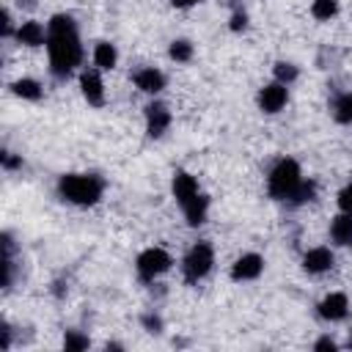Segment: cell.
Returning <instances> with one entry per match:
<instances>
[{
    "label": "cell",
    "mask_w": 352,
    "mask_h": 352,
    "mask_svg": "<svg viewBox=\"0 0 352 352\" xmlns=\"http://www.w3.org/2000/svg\"><path fill=\"white\" fill-rule=\"evenodd\" d=\"M116 60H118V52H116V47H113V44L99 41V44L94 47V63H96L99 69H113V66H116Z\"/></svg>",
    "instance_id": "cell-17"
},
{
    "label": "cell",
    "mask_w": 352,
    "mask_h": 352,
    "mask_svg": "<svg viewBox=\"0 0 352 352\" xmlns=\"http://www.w3.org/2000/svg\"><path fill=\"white\" fill-rule=\"evenodd\" d=\"M349 346H352V336H349Z\"/></svg>",
    "instance_id": "cell-33"
},
{
    "label": "cell",
    "mask_w": 352,
    "mask_h": 352,
    "mask_svg": "<svg viewBox=\"0 0 352 352\" xmlns=\"http://www.w3.org/2000/svg\"><path fill=\"white\" fill-rule=\"evenodd\" d=\"M314 195H316V184H314V182H300V187L292 192L289 204L300 206V204H308V201H314Z\"/></svg>",
    "instance_id": "cell-20"
},
{
    "label": "cell",
    "mask_w": 352,
    "mask_h": 352,
    "mask_svg": "<svg viewBox=\"0 0 352 352\" xmlns=\"http://www.w3.org/2000/svg\"><path fill=\"white\" fill-rule=\"evenodd\" d=\"M338 206H341V212H352V184H346L338 192Z\"/></svg>",
    "instance_id": "cell-25"
},
{
    "label": "cell",
    "mask_w": 352,
    "mask_h": 352,
    "mask_svg": "<svg viewBox=\"0 0 352 352\" xmlns=\"http://www.w3.org/2000/svg\"><path fill=\"white\" fill-rule=\"evenodd\" d=\"M0 160H3L6 168H19V165H22V160H19V157H11V151H3Z\"/></svg>",
    "instance_id": "cell-29"
},
{
    "label": "cell",
    "mask_w": 352,
    "mask_h": 352,
    "mask_svg": "<svg viewBox=\"0 0 352 352\" xmlns=\"http://www.w3.org/2000/svg\"><path fill=\"white\" fill-rule=\"evenodd\" d=\"M170 126V110L160 102L148 104L146 107V129H148V138H160L165 129Z\"/></svg>",
    "instance_id": "cell-9"
},
{
    "label": "cell",
    "mask_w": 352,
    "mask_h": 352,
    "mask_svg": "<svg viewBox=\"0 0 352 352\" xmlns=\"http://www.w3.org/2000/svg\"><path fill=\"white\" fill-rule=\"evenodd\" d=\"M170 264H173V258L168 256V250H162V248H148V250H143V253L138 256V275H140L143 280H154L157 275H162L165 270H170Z\"/></svg>",
    "instance_id": "cell-5"
},
{
    "label": "cell",
    "mask_w": 352,
    "mask_h": 352,
    "mask_svg": "<svg viewBox=\"0 0 352 352\" xmlns=\"http://www.w3.org/2000/svg\"><path fill=\"white\" fill-rule=\"evenodd\" d=\"M346 308H349L346 294L333 292V294H327V297L319 302V316H322V319H327V322H338V319H344V316H346Z\"/></svg>",
    "instance_id": "cell-10"
},
{
    "label": "cell",
    "mask_w": 352,
    "mask_h": 352,
    "mask_svg": "<svg viewBox=\"0 0 352 352\" xmlns=\"http://www.w3.org/2000/svg\"><path fill=\"white\" fill-rule=\"evenodd\" d=\"M135 85L140 91H146V94H160L165 88V74L157 72V69H140L135 74Z\"/></svg>",
    "instance_id": "cell-15"
},
{
    "label": "cell",
    "mask_w": 352,
    "mask_h": 352,
    "mask_svg": "<svg viewBox=\"0 0 352 352\" xmlns=\"http://www.w3.org/2000/svg\"><path fill=\"white\" fill-rule=\"evenodd\" d=\"M212 264H214V250H212V245H209V242H195V245L187 250L184 261H182L184 280H187V283H198L201 278L209 275Z\"/></svg>",
    "instance_id": "cell-4"
},
{
    "label": "cell",
    "mask_w": 352,
    "mask_h": 352,
    "mask_svg": "<svg viewBox=\"0 0 352 352\" xmlns=\"http://www.w3.org/2000/svg\"><path fill=\"white\" fill-rule=\"evenodd\" d=\"M143 324H146L151 333H160V330H162V319H160V316H143Z\"/></svg>",
    "instance_id": "cell-27"
},
{
    "label": "cell",
    "mask_w": 352,
    "mask_h": 352,
    "mask_svg": "<svg viewBox=\"0 0 352 352\" xmlns=\"http://www.w3.org/2000/svg\"><path fill=\"white\" fill-rule=\"evenodd\" d=\"M245 28H248V16L236 11V14L231 16V30H234V33H239V30H245Z\"/></svg>",
    "instance_id": "cell-26"
},
{
    "label": "cell",
    "mask_w": 352,
    "mask_h": 352,
    "mask_svg": "<svg viewBox=\"0 0 352 352\" xmlns=\"http://www.w3.org/2000/svg\"><path fill=\"white\" fill-rule=\"evenodd\" d=\"M47 52H50V72L63 80L80 66L82 60V47L77 36V25L69 14H55L47 25Z\"/></svg>",
    "instance_id": "cell-1"
},
{
    "label": "cell",
    "mask_w": 352,
    "mask_h": 352,
    "mask_svg": "<svg viewBox=\"0 0 352 352\" xmlns=\"http://www.w3.org/2000/svg\"><path fill=\"white\" fill-rule=\"evenodd\" d=\"M88 344H91V341H88L85 336L74 333V330H72V333H66V338H63V346H66V349H85Z\"/></svg>",
    "instance_id": "cell-24"
},
{
    "label": "cell",
    "mask_w": 352,
    "mask_h": 352,
    "mask_svg": "<svg viewBox=\"0 0 352 352\" xmlns=\"http://www.w3.org/2000/svg\"><path fill=\"white\" fill-rule=\"evenodd\" d=\"M168 55H170L173 60H179V63H184V60H190V58H192V44H190V41H184V38H179V41H173V44H170Z\"/></svg>",
    "instance_id": "cell-22"
},
{
    "label": "cell",
    "mask_w": 352,
    "mask_h": 352,
    "mask_svg": "<svg viewBox=\"0 0 352 352\" xmlns=\"http://www.w3.org/2000/svg\"><path fill=\"white\" fill-rule=\"evenodd\" d=\"M330 236H333V242L341 245V248H349V245H352V212H341V214L333 217V223H330Z\"/></svg>",
    "instance_id": "cell-12"
},
{
    "label": "cell",
    "mask_w": 352,
    "mask_h": 352,
    "mask_svg": "<svg viewBox=\"0 0 352 352\" xmlns=\"http://www.w3.org/2000/svg\"><path fill=\"white\" fill-rule=\"evenodd\" d=\"M184 217H187V223L190 226H201L204 220H206V209H209V198L204 195V192H198L195 198H190L184 206Z\"/></svg>",
    "instance_id": "cell-16"
},
{
    "label": "cell",
    "mask_w": 352,
    "mask_h": 352,
    "mask_svg": "<svg viewBox=\"0 0 352 352\" xmlns=\"http://www.w3.org/2000/svg\"><path fill=\"white\" fill-rule=\"evenodd\" d=\"M311 14L316 19H330V16L338 14V3L336 0H314L311 3Z\"/></svg>",
    "instance_id": "cell-21"
},
{
    "label": "cell",
    "mask_w": 352,
    "mask_h": 352,
    "mask_svg": "<svg viewBox=\"0 0 352 352\" xmlns=\"http://www.w3.org/2000/svg\"><path fill=\"white\" fill-rule=\"evenodd\" d=\"M333 118L338 124H352V91L333 99Z\"/></svg>",
    "instance_id": "cell-18"
},
{
    "label": "cell",
    "mask_w": 352,
    "mask_h": 352,
    "mask_svg": "<svg viewBox=\"0 0 352 352\" xmlns=\"http://www.w3.org/2000/svg\"><path fill=\"white\" fill-rule=\"evenodd\" d=\"M300 182H302L300 165L286 157V160H278L275 168L270 170V176H267V190H270V195H272L275 201H289L292 192L300 187Z\"/></svg>",
    "instance_id": "cell-3"
},
{
    "label": "cell",
    "mask_w": 352,
    "mask_h": 352,
    "mask_svg": "<svg viewBox=\"0 0 352 352\" xmlns=\"http://www.w3.org/2000/svg\"><path fill=\"white\" fill-rule=\"evenodd\" d=\"M11 88H14V94L22 96V99H41V85H38L36 80H30V77L16 80Z\"/></svg>",
    "instance_id": "cell-19"
},
{
    "label": "cell",
    "mask_w": 352,
    "mask_h": 352,
    "mask_svg": "<svg viewBox=\"0 0 352 352\" xmlns=\"http://www.w3.org/2000/svg\"><path fill=\"white\" fill-rule=\"evenodd\" d=\"M289 94H286V85L283 82H270L258 91V107L264 113H278L283 104H286Z\"/></svg>",
    "instance_id": "cell-7"
},
{
    "label": "cell",
    "mask_w": 352,
    "mask_h": 352,
    "mask_svg": "<svg viewBox=\"0 0 352 352\" xmlns=\"http://www.w3.org/2000/svg\"><path fill=\"white\" fill-rule=\"evenodd\" d=\"M173 195H176V201L184 206L190 198H195L198 195V182H195V176H190V173H184V170H176L173 173Z\"/></svg>",
    "instance_id": "cell-13"
},
{
    "label": "cell",
    "mask_w": 352,
    "mask_h": 352,
    "mask_svg": "<svg viewBox=\"0 0 352 352\" xmlns=\"http://www.w3.org/2000/svg\"><path fill=\"white\" fill-rule=\"evenodd\" d=\"M0 30H3V36H11V16H8V11H3V25H0Z\"/></svg>",
    "instance_id": "cell-30"
},
{
    "label": "cell",
    "mask_w": 352,
    "mask_h": 352,
    "mask_svg": "<svg viewBox=\"0 0 352 352\" xmlns=\"http://www.w3.org/2000/svg\"><path fill=\"white\" fill-rule=\"evenodd\" d=\"M275 77H278V82L289 85V82H294V80H297V66H294V63L280 60V63H275Z\"/></svg>",
    "instance_id": "cell-23"
},
{
    "label": "cell",
    "mask_w": 352,
    "mask_h": 352,
    "mask_svg": "<svg viewBox=\"0 0 352 352\" xmlns=\"http://www.w3.org/2000/svg\"><path fill=\"white\" fill-rule=\"evenodd\" d=\"M261 270H264V258H261L258 253H245V256H239V258L234 261L231 278H234V280H253V278L261 275Z\"/></svg>",
    "instance_id": "cell-6"
},
{
    "label": "cell",
    "mask_w": 352,
    "mask_h": 352,
    "mask_svg": "<svg viewBox=\"0 0 352 352\" xmlns=\"http://www.w3.org/2000/svg\"><path fill=\"white\" fill-rule=\"evenodd\" d=\"M19 6H25V8H33V6H36V0H19Z\"/></svg>",
    "instance_id": "cell-32"
},
{
    "label": "cell",
    "mask_w": 352,
    "mask_h": 352,
    "mask_svg": "<svg viewBox=\"0 0 352 352\" xmlns=\"http://www.w3.org/2000/svg\"><path fill=\"white\" fill-rule=\"evenodd\" d=\"M80 88H82V96L88 99V104H94V107L104 104V85H102L99 72H94V69L82 72L80 74Z\"/></svg>",
    "instance_id": "cell-8"
},
{
    "label": "cell",
    "mask_w": 352,
    "mask_h": 352,
    "mask_svg": "<svg viewBox=\"0 0 352 352\" xmlns=\"http://www.w3.org/2000/svg\"><path fill=\"white\" fill-rule=\"evenodd\" d=\"M16 41L19 44H25V47H38V44H44L47 41V33H44V28H41V22H22L19 28H16Z\"/></svg>",
    "instance_id": "cell-14"
},
{
    "label": "cell",
    "mask_w": 352,
    "mask_h": 352,
    "mask_svg": "<svg viewBox=\"0 0 352 352\" xmlns=\"http://www.w3.org/2000/svg\"><path fill=\"white\" fill-rule=\"evenodd\" d=\"M314 349H319V352H336V341L333 338H319L314 344Z\"/></svg>",
    "instance_id": "cell-28"
},
{
    "label": "cell",
    "mask_w": 352,
    "mask_h": 352,
    "mask_svg": "<svg viewBox=\"0 0 352 352\" xmlns=\"http://www.w3.org/2000/svg\"><path fill=\"white\" fill-rule=\"evenodd\" d=\"M333 261L336 258H333V253L327 248H314V250H308L302 256V270L311 272V275H319V272H327L333 267Z\"/></svg>",
    "instance_id": "cell-11"
},
{
    "label": "cell",
    "mask_w": 352,
    "mask_h": 352,
    "mask_svg": "<svg viewBox=\"0 0 352 352\" xmlns=\"http://www.w3.org/2000/svg\"><path fill=\"white\" fill-rule=\"evenodd\" d=\"M104 182L94 173H66L58 182V192L63 201L77 204V206H91L102 198Z\"/></svg>",
    "instance_id": "cell-2"
},
{
    "label": "cell",
    "mask_w": 352,
    "mask_h": 352,
    "mask_svg": "<svg viewBox=\"0 0 352 352\" xmlns=\"http://www.w3.org/2000/svg\"><path fill=\"white\" fill-rule=\"evenodd\" d=\"M170 3H173L176 8H190V6H192V3H198V0H170Z\"/></svg>",
    "instance_id": "cell-31"
}]
</instances>
